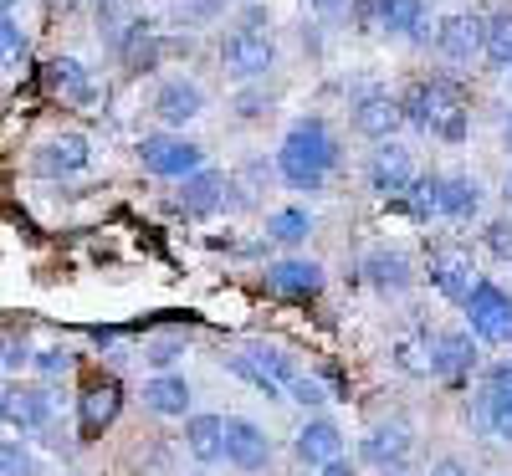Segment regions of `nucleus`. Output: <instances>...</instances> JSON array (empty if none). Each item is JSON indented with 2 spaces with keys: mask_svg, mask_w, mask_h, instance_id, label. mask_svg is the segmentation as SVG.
<instances>
[{
  "mask_svg": "<svg viewBox=\"0 0 512 476\" xmlns=\"http://www.w3.org/2000/svg\"><path fill=\"white\" fill-rule=\"evenodd\" d=\"M144 405H149L154 415H185V410H190V384H185L180 374H154V379L144 384Z\"/></svg>",
  "mask_w": 512,
  "mask_h": 476,
  "instance_id": "obj_23",
  "label": "nucleus"
},
{
  "mask_svg": "<svg viewBox=\"0 0 512 476\" xmlns=\"http://www.w3.org/2000/svg\"><path fill=\"white\" fill-rule=\"evenodd\" d=\"M466 318H472V338L482 343H512V297L492 282H477V292L461 302Z\"/></svg>",
  "mask_w": 512,
  "mask_h": 476,
  "instance_id": "obj_4",
  "label": "nucleus"
},
{
  "mask_svg": "<svg viewBox=\"0 0 512 476\" xmlns=\"http://www.w3.org/2000/svg\"><path fill=\"white\" fill-rule=\"evenodd\" d=\"M267 108H272V93H267V98H262V93H241V98H236V113H241V118H262Z\"/></svg>",
  "mask_w": 512,
  "mask_h": 476,
  "instance_id": "obj_37",
  "label": "nucleus"
},
{
  "mask_svg": "<svg viewBox=\"0 0 512 476\" xmlns=\"http://www.w3.org/2000/svg\"><path fill=\"white\" fill-rule=\"evenodd\" d=\"M47 88L62 98V103H93V77L77 57H57L47 62Z\"/></svg>",
  "mask_w": 512,
  "mask_h": 476,
  "instance_id": "obj_20",
  "label": "nucleus"
},
{
  "mask_svg": "<svg viewBox=\"0 0 512 476\" xmlns=\"http://www.w3.org/2000/svg\"><path fill=\"white\" fill-rule=\"evenodd\" d=\"M221 456H226L231 466H241V471H262V466L272 461V436H267L256 420L231 415V420H226V446H221Z\"/></svg>",
  "mask_w": 512,
  "mask_h": 476,
  "instance_id": "obj_9",
  "label": "nucleus"
},
{
  "mask_svg": "<svg viewBox=\"0 0 512 476\" xmlns=\"http://www.w3.org/2000/svg\"><path fill=\"white\" fill-rule=\"evenodd\" d=\"M231 369H236L241 379H251L256 389H262V395H277L282 384H292V379H297L292 354L272 349V343H246L241 354H231Z\"/></svg>",
  "mask_w": 512,
  "mask_h": 476,
  "instance_id": "obj_5",
  "label": "nucleus"
},
{
  "mask_svg": "<svg viewBox=\"0 0 512 476\" xmlns=\"http://www.w3.org/2000/svg\"><path fill=\"white\" fill-rule=\"evenodd\" d=\"M349 11H354L359 31H379V16H384V0H349Z\"/></svg>",
  "mask_w": 512,
  "mask_h": 476,
  "instance_id": "obj_35",
  "label": "nucleus"
},
{
  "mask_svg": "<svg viewBox=\"0 0 512 476\" xmlns=\"http://www.w3.org/2000/svg\"><path fill=\"white\" fill-rule=\"evenodd\" d=\"M0 364H6V369H26V364H31V349H26V343H6Z\"/></svg>",
  "mask_w": 512,
  "mask_h": 476,
  "instance_id": "obj_40",
  "label": "nucleus"
},
{
  "mask_svg": "<svg viewBox=\"0 0 512 476\" xmlns=\"http://www.w3.org/2000/svg\"><path fill=\"white\" fill-rule=\"evenodd\" d=\"M477 262H472V251H461V246H436L431 251V287L451 302H466L477 292Z\"/></svg>",
  "mask_w": 512,
  "mask_h": 476,
  "instance_id": "obj_8",
  "label": "nucleus"
},
{
  "mask_svg": "<svg viewBox=\"0 0 512 476\" xmlns=\"http://www.w3.org/2000/svg\"><path fill=\"white\" fill-rule=\"evenodd\" d=\"M118 415H123V384L113 374L108 379H93L88 389H82V400H77V430H82V441H98Z\"/></svg>",
  "mask_w": 512,
  "mask_h": 476,
  "instance_id": "obj_7",
  "label": "nucleus"
},
{
  "mask_svg": "<svg viewBox=\"0 0 512 476\" xmlns=\"http://www.w3.org/2000/svg\"><path fill=\"white\" fill-rule=\"evenodd\" d=\"M477 210H482V190H477V180L446 175V180L436 185V215H451V221H472Z\"/></svg>",
  "mask_w": 512,
  "mask_h": 476,
  "instance_id": "obj_19",
  "label": "nucleus"
},
{
  "mask_svg": "<svg viewBox=\"0 0 512 476\" xmlns=\"http://www.w3.org/2000/svg\"><path fill=\"white\" fill-rule=\"evenodd\" d=\"M185 446L195 461H221V446H226V420L221 415H190L185 420Z\"/></svg>",
  "mask_w": 512,
  "mask_h": 476,
  "instance_id": "obj_21",
  "label": "nucleus"
},
{
  "mask_svg": "<svg viewBox=\"0 0 512 476\" xmlns=\"http://www.w3.org/2000/svg\"><path fill=\"white\" fill-rule=\"evenodd\" d=\"M487 425H492V436L512 441V405H507V400H497L492 389H487Z\"/></svg>",
  "mask_w": 512,
  "mask_h": 476,
  "instance_id": "obj_32",
  "label": "nucleus"
},
{
  "mask_svg": "<svg viewBox=\"0 0 512 476\" xmlns=\"http://www.w3.org/2000/svg\"><path fill=\"white\" fill-rule=\"evenodd\" d=\"M410 456V430L395 420V425H374L369 436H364V461L374 466H400Z\"/></svg>",
  "mask_w": 512,
  "mask_h": 476,
  "instance_id": "obj_22",
  "label": "nucleus"
},
{
  "mask_svg": "<svg viewBox=\"0 0 512 476\" xmlns=\"http://www.w3.org/2000/svg\"><path fill=\"white\" fill-rule=\"evenodd\" d=\"M267 287L277 292V297H318V287H323V267L318 262H277V267H267Z\"/></svg>",
  "mask_w": 512,
  "mask_h": 476,
  "instance_id": "obj_17",
  "label": "nucleus"
},
{
  "mask_svg": "<svg viewBox=\"0 0 512 476\" xmlns=\"http://www.w3.org/2000/svg\"><path fill=\"white\" fill-rule=\"evenodd\" d=\"M431 476H466V466L446 456V461H436V471H431Z\"/></svg>",
  "mask_w": 512,
  "mask_h": 476,
  "instance_id": "obj_42",
  "label": "nucleus"
},
{
  "mask_svg": "<svg viewBox=\"0 0 512 476\" xmlns=\"http://www.w3.org/2000/svg\"><path fill=\"white\" fill-rule=\"evenodd\" d=\"M410 180H415V164H410V154H405L400 144L374 149V159H369V185H374L384 200H400V195L410 190Z\"/></svg>",
  "mask_w": 512,
  "mask_h": 476,
  "instance_id": "obj_13",
  "label": "nucleus"
},
{
  "mask_svg": "<svg viewBox=\"0 0 512 476\" xmlns=\"http://www.w3.org/2000/svg\"><path fill=\"white\" fill-rule=\"evenodd\" d=\"M221 200H226V175H221V169H195L175 205H180L185 215H210Z\"/></svg>",
  "mask_w": 512,
  "mask_h": 476,
  "instance_id": "obj_18",
  "label": "nucleus"
},
{
  "mask_svg": "<svg viewBox=\"0 0 512 476\" xmlns=\"http://www.w3.org/2000/svg\"><path fill=\"white\" fill-rule=\"evenodd\" d=\"M502 200H507V205H512V175H507V190H502Z\"/></svg>",
  "mask_w": 512,
  "mask_h": 476,
  "instance_id": "obj_47",
  "label": "nucleus"
},
{
  "mask_svg": "<svg viewBox=\"0 0 512 476\" xmlns=\"http://www.w3.org/2000/svg\"><path fill=\"white\" fill-rule=\"evenodd\" d=\"M154 113L164 118V123H190V118H200L205 113V93L195 88V82H185V77H169L164 88L154 93Z\"/></svg>",
  "mask_w": 512,
  "mask_h": 476,
  "instance_id": "obj_15",
  "label": "nucleus"
},
{
  "mask_svg": "<svg viewBox=\"0 0 512 476\" xmlns=\"http://www.w3.org/2000/svg\"><path fill=\"white\" fill-rule=\"evenodd\" d=\"M88 164H93V149H88V139H82V134H57V139H47V144L36 149V169H41V175H52V180L82 175Z\"/></svg>",
  "mask_w": 512,
  "mask_h": 476,
  "instance_id": "obj_11",
  "label": "nucleus"
},
{
  "mask_svg": "<svg viewBox=\"0 0 512 476\" xmlns=\"http://www.w3.org/2000/svg\"><path fill=\"white\" fill-rule=\"evenodd\" d=\"M272 62H277V47H272V36L267 31H231L226 41H221V67L231 72V77H267L272 72Z\"/></svg>",
  "mask_w": 512,
  "mask_h": 476,
  "instance_id": "obj_6",
  "label": "nucleus"
},
{
  "mask_svg": "<svg viewBox=\"0 0 512 476\" xmlns=\"http://www.w3.org/2000/svg\"><path fill=\"white\" fill-rule=\"evenodd\" d=\"M31 364H36L41 374H52V379L72 374V354L62 349V343H52V349H36V354H31Z\"/></svg>",
  "mask_w": 512,
  "mask_h": 476,
  "instance_id": "obj_31",
  "label": "nucleus"
},
{
  "mask_svg": "<svg viewBox=\"0 0 512 476\" xmlns=\"http://www.w3.org/2000/svg\"><path fill=\"white\" fill-rule=\"evenodd\" d=\"M436 185L441 180H431V175H425V180L415 175L410 180V190L400 195V200H410V215H420V221H425V215H436Z\"/></svg>",
  "mask_w": 512,
  "mask_h": 476,
  "instance_id": "obj_30",
  "label": "nucleus"
},
{
  "mask_svg": "<svg viewBox=\"0 0 512 476\" xmlns=\"http://www.w3.org/2000/svg\"><path fill=\"white\" fill-rule=\"evenodd\" d=\"M400 118L436 134L446 144H461L466 139V108H461V93L451 88L446 77H431V82H415V88L400 98Z\"/></svg>",
  "mask_w": 512,
  "mask_h": 476,
  "instance_id": "obj_2",
  "label": "nucleus"
},
{
  "mask_svg": "<svg viewBox=\"0 0 512 476\" xmlns=\"http://www.w3.org/2000/svg\"><path fill=\"white\" fill-rule=\"evenodd\" d=\"M11 6H21V0H0V16H11Z\"/></svg>",
  "mask_w": 512,
  "mask_h": 476,
  "instance_id": "obj_44",
  "label": "nucleus"
},
{
  "mask_svg": "<svg viewBox=\"0 0 512 476\" xmlns=\"http://www.w3.org/2000/svg\"><path fill=\"white\" fill-rule=\"evenodd\" d=\"M16 52H21V26L11 16H0V62L16 57Z\"/></svg>",
  "mask_w": 512,
  "mask_h": 476,
  "instance_id": "obj_36",
  "label": "nucleus"
},
{
  "mask_svg": "<svg viewBox=\"0 0 512 476\" xmlns=\"http://www.w3.org/2000/svg\"><path fill=\"white\" fill-rule=\"evenodd\" d=\"M139 164L159 180H190L195 169H205V149L190 139H175V134H154L139 144Z\"/></svg>",
  "mask_w": 512,
  "mask_h": 476,
  "instance_id": "obj_3",
  "label": "nucleus"
},
{
  "mask_svg": "<svg viewBox=\"0 0 512 476\" xmlns=\"http://www.w3.org/2000/svg\"><path fill=\"white\" fill-rule=\"evenodd\" d=\"M482 57L492 67H512V11H497L482 21Z\"/></svg>",
  "mask_w": 512,
  "mask_h": 476,
  "instance_id": "obj_26",
  "label": "nucleus"
},
{
  "mask_svg": "<svg viewBox=\"0 0 512 476\" xmlns=\"http://www.w3.org/2000/svg\"><path fill=\"white\" fill-rule=\"evenodd\" d=\"M405 118H400V98H390L384 88H364L359 98H354V128L364 139H379V144H390V134L400 128Z\"/></svg>",
  "mask_w": 512,
  "mask_h": 476,
  "instance_id": "obj_10",
  "label": "nucleus"
},
{
  "mask_svg": "<svg viewBox=\"0 0 512 476\" xmlns=\"http://www.w3.org/2000/svg\"><path fill=\"white\" fill-rule=\"evenodd\" d=\"M323 476H354V471H349L344 456H333V461H323Z\"/></svg>",
  "mask_w": 512,
  "mask_h": 476,
  "instance_id": "obj_43",
  "label": "nucleus"
},
{
  "mask_svg": "<svg viewBox=\"0 0 512 476\" xmlns=\"http://www.w3.org/2000/svg\"><path fill=\"white\" fill-rule=\"evenodd\" d=\"M502 139H507V149H512V118L502 123Z\"/></svg>",
  "mask_w": 512,
  "mask_h": 476,
  "instance_id": "obj_45",
  "label": "nucleus"
},
{
  "mask_svg": "<svg viewBox=\"0 0 512 476\" xmlns=\"http://www.w3.org/2000/svg\"><path fill=\"white\" fill-rule=\"evenodd\" d=\"M338 451H344V436H338V425H333V420H308V425H303V436H297V456L313 461V466L333 461Z\"/></svg>",
  "mask_w": 512,
  "mask_h": 476,
  "instance_id": "obj_24",
  "label": "nucleus"
},
{
  "mask_svg": "<svg viewBox=\"0 0 512 476\" xmlns=\"http://www.w3.org/2000/svg\"><path fill=\"white\" fill-rule=\"evenodd\" d=\"M379 31H390V36H410V41H425V0H384Z\"/></svg>",
  "mask_w": 512,
  "mask_h": 476,
  "instance_id": "obj_25",
  "label": "nucleus"
},
{
  "mask_svg": "<svg viewBox=\"0 0 512 476\" xmlns=\"http://www.w3.org/2000/svg\"><path fill=\"white\" fill-rule=\"evenodd\" d=\"M472 364H477V343H472V333H441V338H431V354H425V374H436V379H461Z\"/></svg>",
  "mask_w": 512,
  "mask_h": 476,
  "instance_id": "obj_14",
  "label": "nucleus"
},
{
  "mask_svg": "<svg viewBox=\"0 0 512 476\" xmlns=\"http://www.w3.org/2000/svg\"><path fill=\"white\" fill-rule=\"evenodd\" d=\"M47 420H52V395L47 389H31V384L6 389V425H16L26 436V430H41Z\"/></svg>",
  "mask_w": 512,
  "mask_h": 476,
  "instance_id": "obj_16",
  "label": "nucleus"
},
{
  "mask_svg": "<svg viewBox=\"0 0 512 476\" xmlns=\"http://www.w3.org/2000/svg\"><path fill=\"white\" fill-rule=\"evenodd\" d=\"M0 476H41V466L21 441H0Z\"/></svg>",
  "mask_w": 512,
  "mask_h": 476,
  "instance_id": "obj_29",
  "label": "nucleus"
},
{
  "mask_svg": "<svg viewBox=\"0 0 512 476\" xmlns=\"http://www.w3.org/2000/svg\"><path fill=\"white\" fill-rule=\"evenodd\" d=\"M149 359H154L159 369H169V364H175V359H180V338H159V343H154V349H149Z\"/></svg>",
  "mask_w": 512,
  "mask_h": 476,
  "instance_id": "obj_38",
  "label": "nucleus"
},
{
  "mask_svg": "<svg viewBox=\"0 0 512 476\" xmlns=\"http://www.w3.org/2000/svg\"><path fill=\"white\" fill-rule=\"evenodd\" d=\"M507 72H512V67H507Z\"/></svg>",
  "mask_w": 512,
  "mask_h": 476,
  "instance_id": "obj_48",
  "label": "nucleus"
},
{
  "mask_svg": "<svg viewBox=\"0 0 512 476\" xmlns=\"http://www.w3.org/2000/svg\"><path fill=\"white\" fill-rule=\"evenodd\" d=\"M287 389H292V400H297V405H323V400H328L323 379H308V374H297V379H292Z\"/></svg>",
  "mask_w": 512,
  "mask_h": 476,
  "instance_id": "obj_33",
  "label": "nucleus"
},
{
  "mask_svg": "<svg viewBox=\"0 0 512 476\" xmlns=\"http://www.w3.org/2000/svg\"><path fill=\"white\" fill-rule=\"evenodd\" d=\"M364 272H369V282L384 287V292H400V287L410 282V262H405L400 251H369Z\"/></svg>",
  "mask_w": 512,
  "mask_h": 476,
  "instance_id": "obj_27",
  "label": "nucleus"
},
{
  "mask_svg": "<svg viewBox=\"0 0 512 476\" xmlns=\"http://www.w3.org/2000/svg\"><path fill=\"white\" fill-rule=\"evenodd\" d=\"M338 164V139L323 118H297L277 149V169L292 190H323L328 169Z\"/></svg>",
  "mask_w": 512,
  "mask_h": 476,
  "instance_id": "obj_1",
  "label": "nucleus"
},
{
  "mask_svg": "<svg viewBox=\"0 0 512 476\" xmlns=\"http://www.w3.org/2000/svg\"><path fill=\"white\" fill-rule=\"evenodd\" d=\"M492 395H497V400H507V405H512V359H507V364H497V369H492Z\"/></svg>",
  "mask_w": 512,
  "mask_h": 476,
  "instance_id": "obj_39",
  "label": "nucleus"
},
{
  "mask_svg": "<svg viewBox=\"0 0 512 476\" xmlns=\"http://www.w3.org/2000/svg\"><path fill=\"white\" fill-rule=\"evenodd\" d=\"M487 246H492V256L512 262V221H492V226H487Z\"/></svg>",
  "mask_w": 512,
  "mask_h": 476,
  "instance_id": "obj_34",
  "label": "nucleus"
},
{
  "mask_svg": "<svg viewBox=\"0 0 512 476\" xmlns=\"http://www.w3.org/2000/svg\"><path fill=\"white\" fill-rule=\"evenodd\" d=\"M308 231H313V221H308V210H297V205H287V210L267 215V236H272V241H282V246L308 241Z\"/></svg>",
  "mask_w": 512,
  "mask_h": 476,
  "instance_id": "obj_28",
  "label": "nucleus"
},
{
  "mask_svg": "<svg viewBox=\"0 0 512 476\" xmlns=\"http://www.w3.org/2000/svg\"><path fill=\"white\" fill-rule=\"evenodd\" d=\"M436 52L456 67H472V57H482V21L477 16H446L436 26Z\"/></svg>",
  "mask_w": 512,
  "mask_h": 476,
  "instance_id": "obj_12",
  "label": "nucleus"
},
{
  "mask_svg": "<svg viewBox=\"0 0 512 476\" xmlns=\"http://www.w3.org/2000/svg\"><path fill=\"white\" fill-rule=\"evenodd\" d=\"M313 11H318V16H328V21H338V16L349 11V0H313Z\"/></svg>",
  "mask_w": 512,
  "mask_h": 476,
  "instance_id": "obj_41",
  "label": "nucleus"
},
{
  "mask_svg": "<svg viewBox=\"0 0 512 476\" xmlns=\"http://www.w3.org/2000/svg\"><path fill=\"white\" fill-rule=\"evenodd\" d=\"M0 425H6V389H0Z\"/></svg>",
  "mask_w": 512,
  "mask_h": 476,
  "instance_id": "obj_46",
  "label": "nucleus"
}]
</instances>
